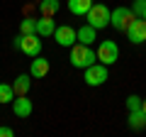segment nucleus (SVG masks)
<instances>
[{"label": "nucleus", "mask_w": 146, "mask_h": 137, "mask_svg": "<svg viewBox=\"0 0 146 137\" xmlns=\"http://www.w3.org/2000/svg\"><path fill=\"white\" fill-rule=\"evenodd\" d=\"M71 64H73V68H88V66H93L95 61H98V54H95V49H93V44H80V42H76L71 47Z\"/></svg>", "instance_id": "f257e3e1"}, {"label": "nucleus", "mask_w": 146, "mask_h": 137, "mask_svg": "<svg viewBox=\"0 0 146 137\" xmlns=\"http://www.w3.org/2000/svg\"><path fill=\"white\" fill-rule=\"evenodd\" d=\"M12 47L20 49L22 54H27L29 59H34V56L42 54V37H39L36 32H32V34H17L15 42H12Z\"/></svg>", "instance_id": "f03ea898"}, {"label": "nucleus", "mask_w": 146, "mask_h": 137, "mask_svg": "<svg viewBox=\"0 0 146 137\" xmlns=\"http://www.w3.org/2000/svg\"><path fill=\"white\" fill-rule=\"evenodd\" d=\"M85 20H88V25H93L95 30L110 27V20H112V10H110L107 5H102V3H93V7L88 10Z\"/></svg>", "instance_id": "7ed1b4c3"}, {"label": "nucleus", "mask_w": 146, "mask_h": 137, "mask_svg": "<svg viewBox=\"0 0 146 137\" xmlns=\"http://www.w3.org/2000/svg\"><path fill=\"white\" fill-rule=\"evenodd\" d=\"M98 61L105 64V66H112V64L119 59V47H117V42H112V39H105V42H100L98 47Z\"/></svg>", "instance_id": "20e7f679"}, {"label": "nucleus", "mask_w": 146, "mask_h": 137, "mask_svg": "<svg viewBox=\"0 0 146 137\" xmlns=\"http://www.w3.org/2000/svg\"><path fill=\"white\" fill-rule=\"evenodd\" d=\"M134 12H131V7H124V5H119V7H115L112 10V20H110V25L115 27V30H119V32H127V27L131 25V20H134Z\"/></svg>", "instance_id": "39448f33"}, {"label": "nucleus", "mask_w": 146, "mask_h": 137, "mask_svg": "<svg viewBox=\"0 0 146 137\" xmlns=\"http://www.w3.org/2000/svg\"><path fill=\"white\" fill-rule=\"evenodd\" d=\"M83 71H85L83 81H85L88 86H102L105 81H107V66H105V64H100V61H95L93 66L83 68Z\"/></svg>", "instance_id": "423d86ee"}, {"label": "nucleus", "mask_w": 146, "mask_h": 137, "mask_svg": "<svg viewBox=\"0 0 146 137\" xmlns=\"http://www.w3.org/2000/svg\"><path fill=\"white\" fill-rule=\"evenodd\" d=\"M54 39H56L58 47H68L71 49L73 44L78 42V34H76V30H73L71 25H58L56 30H54Z\"/></svg>", "instance_id": "0eeeda50"}, {"label": "nucleus", "mask_w": 146, "mask_h": 137, "mask_svg": "<svg viewBox=\"0 0 146 137\" xmlns=\"http://www.w3.org/2000/svg\"><path fill=\"white\" fill-rule=\"evenodd\" d=\"M127 37L131 44H144L146 42V20L144 17H134L131 25L127 27Z\"/></svg>", "instance_id": "6e6552de"}, {"label": "nucleus", "mask_w": 146, "mask_h": 137, "mask_svg": "<svg viewBox=\"0 0 146 137\" xmlns=\"http://www.w3.org/2000/svg\"><path fill=\"white\" fill-rule=\"evenodd\" d=\"M10 105H12V113H15V118H20V120H25V118H29L32 113H34V103H32L27 95H15Z\"/></svg>", "instance_id": "1a4fd4ad"}, {"label": "nucleus", "mask_w": 146, "mask_h": 137, "mask_svg": "<svg viewBox=\"0 0 146 137\" xmlns=\"http://www.w3.org/2000/svg\"><path fill=\"white\" fill-rule=\"evenodd\" d=\"M29 74H32V79H44L49 74V59H44L42 54L34 56V61L29 64Z\"/></svg>", "instance_id": "9d476101"}, {"label": "nucleus", "mask_w": 146, "mask_h": 137, "mask_svg": "<svg viewBox=\"0 0 146 137\" xmlns=\"http://www.w3.org/2000/svg\"><path fill=\"white\" fill-rule=\"evenodd\" d=\"M54 30H56V25H54V17H49V15L36 17V34H39V37H51Z\"/></svg>", "instance_id": "9b49d317"}, {"label": "nucleus", "mask_w": 146, "mask_h": 137, "mask_svg": "<svg viewBox=\"0 0 146 137\" xmlns=\"http://www.w3.org/2000/svg\"><path fill=\"white\" fill-rule=\"evenodd\" d=\"M32 88V74H20L15 79V83H12V91H15V95H27Z\"/></svg>", "instance_id": "f8f14e48"}, {"label": "nucleus", "mask_w": 146, "mask_h": 137, "mask_svg": "<svg viewBox=\"0 0 146 137\" xmlns=\"http://www.w3.org/2000/svg\"><path fill=\"white\" fill-rule=\"evenodd\" d=\"M90 7H93V0H68V10L78 17H85Z\"/></svg>", "instance_id": "ddd939ff"}, {"label": "nucleus", "mask_w": 146, "mask_h": 137, "mask_svg": "<svg viewBox=\"0 0 146 137\" xmlns=\"http://www.w3.org/2000/svg\"><path fill=\"white\" fill-rule=\"evenodd\" d=\"M76 34H78V42L80 44H93L95 37H98V30H95L93 25H83L80 30H76Z\"/></svg>", "instance_id": "4468645a"}, {"label": "nucleus", "mask_w": 146, "mask_h": 137, "mask_svg": "<svg viewBox=\"0 0 146 137\" xmlns=\"http://www.w3.org/2000/svg\"><path fill=\"white\" fill-rule=\"evenodd\" d=\"M58 10H61V0H42V3H39V12H42V15L54 17Z\"/></svg>", "instance_id": "2eb2a0df"}, {"label": "nucleus", "mask_w": 146, "mask_h": 137, "mask_svg": "<svg viewBox=\"0 0 146 137\" xmlns=\"http://www.w3.org/2000/svg\"><path fill=\"white\" fill-rule=\"evenodd\" d=\"M129 127L131 130H144L146 127V113L144 110H131L129 113Z\"/></svg>", "instance_id": "dca6fc26"}, {"label": "nucleus", "mask_w": 146, "mask_h": 137, "mask_svg": "<svg viewBox=\"0 0 146 137\" xmlns=\"http://www.w3.org/2000/svg\"><path fill=\"white\" fill-rule=\"evenodd\" d=\"M12 98H15L12 83H0V103H3V105H7V103H12Z\"/></svg>", "instance_id": "f3484780"}, {"label": "nucleus", "mask_w": 146, "mask_h": 137, "mask_svg": "<svg viewBox=\"0 0 146 137\" xmlns=\"http://www.w3.org/2000/svg\"><path fill=\"white\" fill-rule=\"evenodd\" d=\"M32 32H36V20L34 17H25L20 22V34H32Z\"/></svg>", "instance_id": "a211bd4d"}, {"label": "nucleus", "mask_w": 146, "mask_h": 137, "mask_svg": "<svg viewBox=\"0 0 146 137\" xmlns=\"http://www.w3.org/2000/svg\"><path fill=\"white\" fill-rule=\"evenodd\" d=\"M131 12H134L136 17H144L146 20V0H134V3H131Z\"/></svg>", "instance_id": "6ab92c4d"}, {"label": "nucleus", "mask_w": 146, "mask_h": 137, "mask_svg": "<svg viewBox=\"0 0 146 137\" xmlns=\"http://www.w3.org/2000/svg\"><path fill=\"white\" fill-rule=\"evenodd\" d=\"M127 110H141V98L139 95H129V98H127Z\"/></svg>", "instance_id": "aec40b11"}, {"label": "nucleus", "mask_w": 146, "mask_h": 137, "mask_svg": "<svg viewBox=\"0 0 146 137\" xmlns=\"http://www.w3.org/2000/svg\"><path fill=\"white\" fill-rule=\"evenodd\" d=\"M12 135H15L12 127H0V137H12Z\"/></svg>", "instance_id": "412c9836"}, {"label": "nucleus", "mask_w": 146, "mask_h": 137, "mask_svg": "<svg viewBox=\"0 0 146 137\" xmlns=\"http://www.w3.org/2000/svg\"><path fill=\"white\" fill-rule=\"evenodd\" d=\"M141 110L146 113V98H141Z\"/></svg>", "instance_id": "4be33fe9"}]
</instances>
